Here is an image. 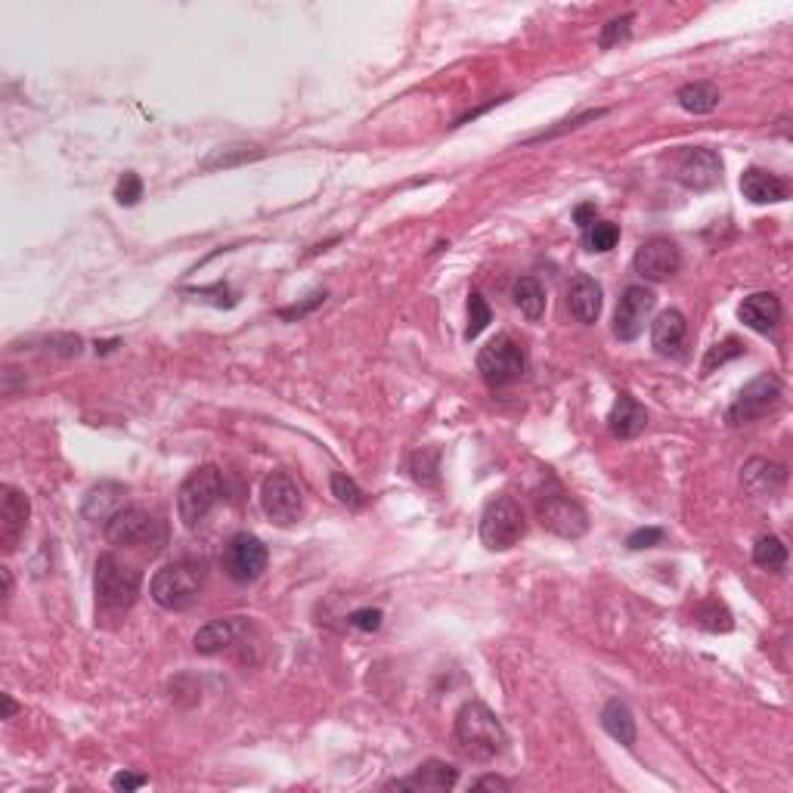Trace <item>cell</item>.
<instances>
[{
    "label": "cell",
    "mask_w": 793,
    "mask_h": 793,
    "mask_svg": "<svg viewBox=\"0 0 793 793\" xmlns=\"http://www.w3.org/2000/svg\"><path fill=\"white\" fill-rule=\"evenodd\" d=\"M332 493L341 505H347V509H363L366 505V493L357 487L354 478H347L344 471H335L332 474Z\"/></svg>",
    "instance_id": "33"
},
{
    "label": "cell",
    "mask_w": 793,
    "mask_h": 793,
    "mask_svg": "<svg viewBox=\"0 0 793 793\" xmlns=\"http://www.w3.org/2000/svg\"><path fill=\"white\" fill-rule=\"evenodd\" d=\"M567 307H570V316H574L577 323L592 326L601 313V285L592 276L577 273L567 285Z\"/></svg>",
    "instance_id": "16"
},
{
    "label": "cell",
    "mask_w": 793,
    "mask_h": 793,
    "mask_svg": "<svg viewBox=\"0 0 793 793\" xmlns=\"http://www.w3.org/2000/svg\"><path fill=\"white\" fill-rule=\"evenodd\" d=\"M741 323L759 335L775 332V326L781 323V301L772 292H753L750 298H744V304L738 307Z\"/></svg>",
    "instance_id": "17"
},
{
    "label": "cell",
    "mask_w": 793,
    "mask_h": 793,
    "mask_svg": "<svg viewBox=\"0 0 793 793\" xmlns=\"http://www.w3.org/2000/svg\"><path fill=\"white\" fill-rule=\"evenodd\" d=\"M323 301H326V292H313L307 301H301V304H295V307H282L279 316H282V320H289V323H292V320H301V316H307L310 310H316Z\"/></svg>",
    "instance_id": "39"
},
{
    "label": "cell",
    "mask_w": 793,
    "mask_h": 793,
    "mask_svg": "<svg viewBox=\"0 0 793 793\" xmlns=\"http://www.w3.org/2000/svg\"><path fill=\"white\" fill-rule=\"evenodd\" d=\"M574 220H577V227H580V230H589V227L595 224V205H592V202L580 205V208L574 211Z\"/></svg>",
    "instance_id": "44"
},
{
    "label": "cell",
    "mask_w": 793,
    "mask_h": 793,
    "mask_svg": "<svg viewBox=\"0 0 793 793\" xmlns=\"http://www.w3.org/2000/svg\"><path fill=\"white\" fill-rule=\"evenodd\" d=\"M16 713H19L16 701H13V697H10V694H4V719H13Z\"/></svg>",
    "instance_id": "45"
},
{
    "label": "cell",
    "mask_w": 793,
    "mask_h": 793,
    "mask_svg": "<svg viewBox=\"0 0 793 793\" xmlns=\"http://www.w3.org/2000/svg\"><path fill=\"white\" fill-rule=\"evenodd\" d=\"M524 530H527L524 512L512 496L493 499L481 515V543L493 552H505V549L518 546Z\"/></svg>",
    "instance_id": "5"
},
{
    "label": "cell",
    "mask_w": 793,
    "mask_h": 793,
    "mask_svg": "<svg viewBox=\"0 0 793 793\" xmlns=\"http://www.w3.org/2000/svg\"><path fill=\"white\" fill-rule=\"evenodd\" d=\"M202 586H205L202 564L174 561V564H165L162 570H155V577L149 583V595L155 605L165 611H189L199 601Z\"/></svg>",
    "instance_id": "2"
},
{
    "label": "cell",
    "mask_w": 793,
    "mask_h": 793,
    "mask_svg": "<svg viewBox=\"0 0 793 793\" xmlns=\"http://www.w3.org/2000/svg\"><path fill=\"white\" fill-rule=\"evenodd\" d=\"M459 781V772L450 763H440V759H428L425 766H419L409 778L391 781L388 790H450Z\"/></svg>",
    "instance_id": "19"
},
{
    "label": "cell",
    "mask_w": 793,
    "mask_h": 793,
    "mask_svg": "<svg viewBox=\"0 0 793 793\" xmlns=\"http://www.w3.org/2000/svg\"><path fill=\"white\" fill-rule=\"evenodd\" d=\"M490 320H493V310H490V304L484 301V295L481 292H471L468 295V326H465V338L471 341V338H478L487 326H490Z\"/></svg>",
    "instance_id": "32"
},
{
    "label": "cell",
    "mask_w": 793,
    "mask_h": 793,
    "mask_svg": "<svg viewBox=\"0 0 793 793\" xmlns=\"http://www.w3.org/2000/svg\"><path fill=\"white\" fill-rule=\"evenodd\" d=\"M753 564L756 567H763V570H784L787 564V546L781 543L778 536H759L756 539V546H753Z\"/></svg>",
    "instance_id": "30"
},
{
    "label": "cell",
    "mask_w": 793,
    "mask_h": 793,
    "mask_svg": "<svg viewBox=\"0 0 793 793\" xmlns=\"http://www.w3.org/2000/svg\"><path fill=\"white\" fill-rule=\"evenodd\" d=\"M140 570L128 567L118 555L106 552L97 558V574H93V592H97V608L103 611H128L140 598Z\"/></svg>",
    "instance_id": "3"
},
{
    "label": "cell",
    "mask_w": 793,
    "mask_h": 793,
    "mask_svg": "<svg viewBox=\"0 0 793 793\" xmlns=\"http://www.w3.org/2000/svg\"><path fill=\"white\" fill-rule=\"evenodd\" d=\"M697 626H704L707 632H728L732 629V614H728L719 601H704L694 614Z\"/></svg>",
    "instance_id": "34"
},
{
    "label": "cell",
    "mask_w": 793,
    "mask_h": 793,
    "mask_svg": "<svg viewBox=\"0 0 793 793\" xmlns=\"http://www.w3.org/2000/svg\"><path fill=\"white\" fill-rule=\"evenodd\" d=\"M264 149L261 146H224L211 152L205 162H202V171H217V168H233V165H245V162H255L261 158Z\"/></svg>",
    "instance_id": "28"
},
{
    "label": "cell",
    "mask_w": 793,
    "mask_h": 793,
    "mask_svg": "<svg viewBox=\"0 0 793 793\" xmlns=\"http://www.w3.org/2000/svg\"><path fill=\"white\" fill-rule=\"evenodd\" d=\"M121 496L124 487L121 484H100L93 487L84 499V518L90 521H109L118 509H121Z\"/></svg>",
    "instance_id": "26"
},
{
    "label": "cell",
    "mask_w": 793,
    "mask_h": 793,
    "mask_svg": "<svg viewBox=\"0 0 793 793\" xmlns=\"http://www.w3.org/2000/svg\"><path fill=\"white\" fill-rule=\"evenodd\" d=\"M220 496H224V478H220V468L217 465L196 468L177 490V515H180L183 527L196 530L211 515V509L220 502Z\"/></svg>",
    "instance_id": "4"
},
{
    "label": "cell",
    "mask_w": 793,
    "mask_h": 793,
    "mask_svg": "<svg viewBox=\"0 0 793 793\" xmlns=\"http://www.w3.org/2000/svg\"><path fill=\"white\" fill-rule=\"evenodd\" d=\"M741 193L744 199H750L753 205H775V202H784L790 196L787 183L772 174V171H763V168H747L741 174Z\"/></svg>",
    "instance_id": "18"
},
{
    "label": "cell",
    "mask_w": 793,
    "mask_h": 793,
    "mask_svg": "<svg viewBox=\"0 0 793 793\" xmlns=\"http://www.w3.org/2000/svg\"><path fill=\"white\" fill-rule=\"evenodd\" d=\"M267 561H270V552L264 546V539H258L255 533H236L224 546V555H220V564H224L227 577L239 586L255 583L267 570Z\"/></svg>",
    "instance_id": "8"
},
{
    "label": "cell",
    "mask_w": 793,
    "mask_h": 793,
    "mask_svg": "<svg viewBox=\"0 0 793 793\" xmlns=\"http://www.w3.org/2000/svg\"><path fill=\"white\" fill-rule=\"evenodd\" d=\"M632 267H636L639 276H645L648 282H663L679 273L682 267V255H679V245L673 239H663V236H654V239H645L636 251V258H632Z\"/></svg>",
    "instance_id": "14"
},
{
    "label": "cell",
    "mask_w": 793,
    "mask_h": 793,
    "mask_svg": "<svg viewBox=\"0 0 793 793\" xmlns=\"http://www.w3.org/2000/svg\"><path fill=\"white\" fill-rule=\"evenodd\" d=\"M741 481L753 496H772L784 484V465H775L769 459H750L744 465Z\"/></svg>",
    "instance_id": "23"
},
{
    "label": "cell",
    "mask_w": 793,
    "mask_h": 793,
    "mask_svg": "<svg viewBox=\"0 0 793 793\" xmlns=\"http://www.w3.org/2000/svg\"><path fill=\"white\" fill-rule=\"evenodd\" d=\"M236 636H239V623H236V617H230V620H211V623H205V626L196 632L193 648H196V654L211 657V654L227 651V648L236 642Z\"/></svg>",
    "instance_id": "22"
},
{
    "label": "cell",
    "mask_w": 793,
    "mask_h": 793,
    "mask_svg": "<svg viewBox=\"0 0 793 793\" xmlns=\"http://www.w3.org/2000/svg\"><path fill=\"white\" fill-rule=\"evenodd\" d=\"M261 509L279 527H289L301 518L304 496H301V487L295 484L292 474H285V471L267 474L264 484H261Z\"/></svg>",
    "instance_id": "9"
},
{
    "label": "cell",
    "mask_w": 793,
    "mask_h": 793,
    "mask_svg": "<svg viewBox=\"0 0 793 793\" xmlns=\"http://www.w3.org/2000/svg\"><path fill=\"white\" fill-rule=\"evenodd\" d=\"M741 354H744L741 341H738V338H725L722 344L710 347V354H707V360H704V375H710V372L716 369V363L722 366V363L735 360V357H741Z\"/></svg>",
    "instance_id": "36"
},
{
    "label": "cell",
    "mask_w": 793,
    "mask_h": 793,
    "mask_svg": "<svg viewBox=\"0 0 793 793\" xmlns=\"http://www.w3.org/2000/svg\"><path fill=\"white\" fill-rule=\"evenodd\" d=\"M536 512H539V524H543L549 533L561 536V539H580L589 530L586 512L564 493L543 496V499H539V505H536Z\"/></svg>",
    "instance_id": "11"
},
{
    "label": "cell",
    "mask_w": 793,
    "mask_h": 793,
    "mask_svg": "<svg viewBox=\"0 0 793 793\" xmlns=\"http://www.w3.org/2000/svg\"><path fill=\"white\" fill-rule=\"evenodd\" d=\"M478 372L484 375V382L490 388H505L518 382V378L527 372V354L524 347L509 338V335H499L493 338L487 347H481L478 354Z\"/></svg>",
    "instance_id": "6"
},
{
    "label": "cell",
    "mask_w": 793,
    "mask_h": 793,
    "mask_svg": "<svg viewBox=\"0 0 793 793\" xmlns=\"http://www.w3.org/2000/svg\"><path fill=\"white\" fill-rule=\"evenodd\" d=\"M781 400V382L775 375H756L750 385H744V391L735 397V403L728 406V425H747L759 416H766L769 409H775Z\"/></svg>",
    "instance_id": "10"
},
{
    "label": "cell",
    "mask_w": 793,
    "mask_h": 793,
    "mask_svg": "<svg viewBox=\"0 0 793 793\" xmlns=\"http://www.w3.org/2000/svg\"><path fill=\"white\" fill-rule=\"evenodd\" d=\"M660 539H663V530H660V527H642V530H636V533H632V536L626 539V546L639 552V549H651V546H657Z\"/></svg>",
    "instance_id": "40"
},
{
    "label": "cell",
    "mask_w": 793,
    "mask_h": 793,
    "mask_svg": "<svg viewBox=\"0 0 793 793\" xmlns=\"http://www.w3.org/2000/svg\"><path fill=\"white\" fill-rule=\"evenodd\" d=\"M512 301H515V307L527 316L530 323L543 320V313H546V292H543V285H539L533 276L515 279V285H512Z\"/></svg>",
    "instance_id": "25"
},
{
    "label": "cell",
    "mask_w": 793,
    "mask_h": 793,
    "mask_svg": "<svg viewBox=\"0 0 793 793\" xmlns=\"http://www.w3.org/2000/svg\"><path fill=\"white\" fill-rule=\"evenodd\" d=\"M608 428H611L614 437L632 440V437H639L648 428V412H645V406L636 397L620 394L614 409H611V416H608Z\"/></svg>",
    "instance_id": "21"
},
{
    "label": "cell",
    "mask_w": 793,
    "mask_h": 793,
    "mask_svg": "<svg viewBox=\"0 0 793 793\" xmlns=\"http://www.w3.org/2000/svg\"><path fill=\"white\" fill-rule=\"evenodd\" d=\"M115 199H118V205H128V208L137 205L143 199V180L134 171H128L115 186Z\"/></svg>",
    "instance_id": "37"
},
{
    "label": "cell",
    "mask_w": 793,
    "mask_h": 793,
    "mask_svg": "<svg viewBox=\"0 0 793 793\" xmlns=\"http://www.w3.org/2000/svg\"><path fill=\"white\" fill-rule=\"evenodd\" d=\"M676 100L691 115H707V112H713L719 106V90L713 84H707V81H694V84L679 87Z\"/></svg>",
    "instance_id": "27"
},
{
    "label": "cell",
    "mask_w": 793,
    "mask_h": 793,
    "mask_svg": "<svg viewBox=\"0 0 793 793\" xmlns=\"http://www.w3.org/2000/svg\"><path fill=\"white\" fill-rule=\"evenodd\" d=\"M620 239V227L611 224V220H595V224L589 230H583V245L589 251H595V255H605V251H611Z\"/></svg>",
    "instance_id": "31"
},
{
    "label": "cell",
    "mask_w": 793,
    "mask_h": 793,
    "mask_svg": "<svg viewBox=\"0 0 793 793\" xmlns=\"http://www.w3.org/2000/svg\"><path fill=\"white\" fill-rule=\"evenodd\" d=\"M601 728L614 738L620 741L623 747H632L636 744V719H632V710L623 704V701H608L605 710H601Z\"/></svg>",
    "instance_id": "24"
},
{
    "label": "cell",
    "mask_w": 793,
    "mask_h": 793,
    "mask_svg": "<svg viewBox=\"0 0 793 793\" xmlns=\"http://www.w3.org/2000/svg\"><path fill=\"white\" fill-rule=\"evenodd\" d=\"M654 307H657V295L651 289H645V285H629L614 310V335L620 341H636L645 332V323L654 313Z\"/></svg>",
    "instance_id": "12"
},
{
    "label": "cell",
    "mask_w": 793,
    "mask_h": 793,
    "mask_svg": "<svg viewBox=\"0 0 793 793\" xmlns=\"http://www.w3.org/2000/svg\"><path fill=\"white\" fill-rule=\"evenodd\" d=\"M456 744L468 759H478V763H490L496 759L509 738H505V728L496 719V713L481 704V701H468L459 716H456Z\"/></svg>",
    "instance_id": "1"
},
{
    "label": "cell",
    "mask_w": 793,
    "mask_h": 793,
    "mask_svg": "<svg viewBox=\"0 0 793 793\" xmlns=\"http://www.w3.org/2000/svg\"><path fill=\"white\" fill-rule=\"evenodd\" d=\"M106 539L112 546H131V549H158L165 539V530L146 509L137 505H121V509L106 521Z\"/></svg>",
    "instance_id": "7"
},
{
    "label": "cell",
    "mask_w": 793,
    "mask_h": 793,
    "mask_svg": "<svg viewBox=\"0 0 793 793\" xmlns=\"http://www.w3.org/2000/svg\"><path fill=\"white\" fill-rule=\"evenodd\" d=\"M412 481L422 487H437L440 481V450L437 447H422L419 453H412L409 459Z\"/></svg>",
    "instance_id": "29"
},
{
    "label": "cell",
    "mask_w": 793,
    "mask_h": 793,
    "mask_svg": "<svg viewBox=\"0 0 793 793\" xmlns=\"http://www.w3.org/2000/svg\"><path fill=\"white\" fill-rule=\"evenodd\" d=\"M685 335H688V323L679 310H663L651 326V344L663 357H679L685 347Z\"/></svg>",
    "instance_id": "20"
},
{
    "label": "cell",
    "mask_w": 793,
    "mask_h": 793,
    "mask_svg": "<svg viewBox=\"0 0 793 793\" xmlns=\"http://www.w3.org/2000/svg\"><path fill=\"white\" fill-rule=\"evenodd\" d=\"M28 515H31V505L25 493L16 487H4V499H0V543H4L7 552H13L19 546V539L25 536Z\"/></svg>",
    "instance_id": "15"
},
{
    "label": "cell",
    "mask_w": 793,
    "mask_h": 793,
    "mask_svg": "<svg viewBox=\"0 0 793 793\" xmlns=\"http://www.w3.org/2000/svg\"><path fill=\"white\" fill-rule=\"evenodd\" d=\"M629 35H632V13L617 16V19H611L605 28H601L598 47H601V50H611V47H617L620 41H629Z\"/></svg>",
    "instance_id": "35"
},
{
    "label": "cell",
    "mask_w": 793,
    "mask_h": 793,
    "mask_svg": "<svg viewBox=\"0 0 793 793\" xmlns=\"http://www.w3.org/2000/svg\"><path fill=\"white\" fill-rule=\"evenodd\" d=\"M676 180L694 193H707L722 180V158L710 146H691L679 155Z\"/></svg>",
    "instance_id": "13"
},
{
    "label": "cell",
    "mask_w": 793,
    "mask_h": 793,
    "mask_svg": "<svg viewBox=\"0 0 793 793\" xmlns=\"http://www.w3.org/2000/svg\"><path fill=\"white\" fill-rule=\"evenodd\" d=\"M347 623L363 629V632H375L378 626H382V611L378 608H363V611H354L351 617H347Z\"/></svg>",
    "instance_id": "41"
},
{
    "label": "cell",
    "mask_w": 793,
    "mask_h": 793,
    "mask_svg": "<svg viewBox=\"0 0 793 793\" xmlns=\"http://www.w3.org/2000/svg\"><path fill=\"white\" fill-rule=\"evenodd\" d=\"M146 784V775H134V772H118L115 778H112V787L115 790H137V787H143Z\"/></svg>",
    "instance_id": "42"
},
{
    "label": "cell",
    "mask_w": 793,
    "mask_h": 793,
    "mask_svg": "<svg viewBox=\"0 0 793 793\" xmlns=\"http://www.w3.org/2000/svg\"><path fill=\"white\" fill-rule=\"evenodd\" d=\"M605 115V109H595V112H583V115H577V118H570V121H561L558 128H552V131H543V134H536L530 143H536V140H552V137H558L561 131H574V128H580V124H586V121H595V118H601Z\"/></svg>",
    "instance_id": "38"
},
{
    "label": "cell",
    "mask_w": 793,
    "mask_h": 793,
    "mask_svg": "<svg viewBox=\"0 0 793 793\" xmlns=\"http://www.w3.org/2000/svg\"><path fill=\"white\" fill-rule=\"evenodd\" d=\"M471 790H512V784L499 775H484L478 781H471Z\"/></svg>",
    "instance_id": "43"
}]
</instances>
